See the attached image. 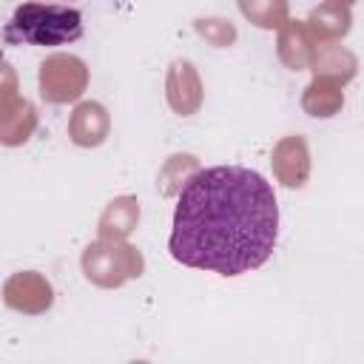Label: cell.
Instances as JSON below:
<instances>
[{
    "label": "cell",
    "instance_id": "2",
    "mask_svg": "<svg viewBox=\"0 0 364 364\" xmlns=\"http://www.w3.org/2000/svg\"><path fill=\"white\" fill-rule=\"evenodd\" d=\"M6 43L11 46H68L82 37L80 9L60 3H23L6 23Z\"/></svg>",
    "mask_w": 364,
    "mask_h": 364
},
{
    "label": "cell",
    "instance_id": "1",
    "mask_svg": "<svg viewBox=\"0 0 364 364\" xmlns=\"http://www.w3.org/2000/svg\"><path fill=\"white\" fill-rule=\"evenodd\" d=\"M276 239L273 185L245 165H213L191 173L182 185L168 250L185 267L242 276L273 256Z\"/></svg>",
    "mask_w": 364,
    "mask_h": 364
}]
</instances>
